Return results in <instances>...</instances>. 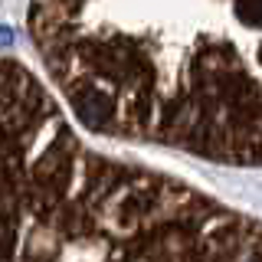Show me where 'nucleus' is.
<instances>
[{
    "label": "nucleus",
    "mask_w": 262,
    "mask_h": 262,
    "mask_svg": "<svg viewBox=\"0 0 262 262\" xmlns=\"http://www.w3.org/2000/svg\"><path fill=\"white\" fill-rule=\"evenodd\" d=\"M27 27L82 128L262 167V0H30Z\"/></svg>",
    "instance_id": "nucleus-1"
},
{
    "label": "nucleus",
    "mask_w": 262,
    "mask_h": 262,
    "mask_svg": "<svg viewBox=\"0 0 262 262\" xmlns=\"http://www.w3.org/2000/svg\"><path fill=\"white\" fill-rule=\"evenodd\" d=\"M0 262H262V223L89 144L43 76L0 59Z\"/></svg>",
    "instance_id": "nucleus-2"
}]
</instances>
